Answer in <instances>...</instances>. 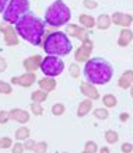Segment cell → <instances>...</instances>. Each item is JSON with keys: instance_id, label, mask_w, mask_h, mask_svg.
Instances as JSON below:
<instances>
[{"instance_id": "obj_1", "label": "cell", "mask_w": 133, "mask_h": 153, "mask_svg": "<svg viewBox=\"0 0 133 153\" xmlns=\"http://www.w3.org/2000/svg\"><path fill=\"white\" fill-rule=\"evenodd\" d=\"M14 30L18 37L30 42L34 47H39L45 35L46 24L41 19H38L37 16L28 13L17 20V23L14 24Z\"/></svg>"}, {"instance_id": "obj_2", "label": "cell", "mask_w": 133, "mask_h": 153, "mask_svg": "<svg viewBox=\"0 0 133 153\" xmlns=\"http://www.w3.org/2000/svg\"><path fill=\"white\" fill-rule=\"evenodd\" d=\"M84 79L87 83L92 86H102V84L109 83V80L114 76V68L108 60L104 58H91L86 62L84 69H83Z\"/></svg>"}, {"instance_id": "obj_3", "label": "cell", "mask_w": 133, "mask_h": 153, "mask_svg": "<svg viewBox=\"0 0 133 153\" xmlns=\"http://www.w3.org/2000/svg\"><path fill=\"white\" fill-rule=\"evenodd\" d=\"M73 49L72 41L63 31H55L51 33L44 41V51L48 56H66Z\"/></svg>"}, {"instance_id": "obj_4", "label": "cell", "mask_w": 133, "mask_h": 153, "mask_svg": "<svg viewBox=\"0 0 133 153\" xmlns=\"http://www.w3.org/2000/svg\"><path fill=\"white\" fill-rule=\"evenodd\" d=\"M72 19V11L63 0L53 1L45 11V23L51 27H62Z\"/></svg>"}, {"instance_id": "obj_5", "label": "cell", "mask_w": 133, "mask_h": 153, "mask_svg": "<svg viewBox=\"0 0 133 153\" xmlns=\"http://www.w3.org/2000/svg\"><path fill=\"white\" fill-rule=\"evenodd\" d=\"M30 1L28 0H9V4L3 13V20L7 24H16L20 17L30 13Z\"/></svg>"}, {"instance_id": "obj_6", "label": "cell", "mask_w": 133, "mask_h": 153, "mask_svg": "<svg viewBox=\"0 0 133 153\" xmlns=\"http://www.w3.org/2000/svg\"><path fill=\"white\" fill-rule=\"evenodd\" d=\"M39 69L45 74V77L55 79L56 76L62 74V72L64 69V62L58 56H46V58H42Z\"/></svg>"}, {"instance_id": "obj_7", "label": "cell", "mask_w": 133, "mask_h": 153, "mask_svg": "<svg viewBox=\"0 0 133 153\" xmlns=\"http://www.w3.org/2000/svg\"><path fill=\"white\" fill-rule=\"evenodd\" d=\"M92 49H94V42L91 39H87V41L83 42L81 45L76 49V52H74V60H76V63L87 62L90 59V56H91Z\"/></svg>"}, {"instance_id": "obj_8", "label": "cell", "mask_w": 133, "mask_h": 153, "mask_svg": "<svg viewBox=\"0 0 133 153\" xmlns=\"http://www.w3.org/2000/svg\"><path fill=\"white\" fill-rule=\"evenodd\" d=\"M0 31L4 34V42L7 47L18 45V35L16 33V30L13 28V25H10L7 23L0 24Z\"/></svg>"}, {"instance_id": "obj_9", "label": "cell", "mask_w": 133, "mask_h": 153, "mask_svg": "<svg viewBox=\"0 0 133 153\" xmlns=\"http://www.w3.org/2000/svg\"><path fill=\"white\" fill-rule=\"evenodd\" d=\"M66 35L67 37H74L77 38V39H81L83 42L87 41V39H90L88 38V31L86 30V28L80 27V25H77V24H67V27H66Z\"/></svg>"}, {"instance_id": "obj_10", "label": "cell", "mask_w": 133, "mask_h": 153, "mask_svg": "<svg viewBox=\"0 0 133 153\" xmlns=\"http://www.w3.org/2000/svg\"><path fill=\"white\" fill-rule=\"evenodd\" d=\"M35 80H37L35 73H30V72H27V73L21 74V76H16V77H13V79H11V83L17 84V86H21V87H30V86H32V84L35 83Z\"/></svg>"}, {"instance_id": "obj_11", "label": "cell", "mask_w": 133, "mask_h": 153, "mask_svg": "<svg viewBox=\"0 0 133 153\" xmlns=\"http://www.w3.org/2000/svg\"><path fill=\"white\" fill-rule=\"evenodd\" d=\"M111 21L116 25H120L123 28H128L130 24L133 23V17L128 13H120V11H116V13L112 14L111 17Z\"/></svg>"}, {"instance_id": "obj_12", "label": "cell", "mask_w": 133, "mask_h": 153, "mask_svg": "<svg viewBox=\"0 0 133 153\" xmlns=\"http://www.w3.org/2000/svg\"><path fill=\"white\" fill-rule=\"evenodd\" d=\"M41 62H42V58L39 55H34V56H30L27 59H24L23 62V66L24 69L30 72V73H35V70L41 68Z\"/></svg>"}, {"instance_id": "obj_13", "label": "cell", "mask_w": 133, "mask_h": 153, "mask_svg": "<svg viewBox=\"0 0 133 153\" xmlns=\"http://www.w3.org/2000/svg\"><path fill=\"white\" fill-rule=\"evenodd\" d=\"M80 91H81L88 100H98L100 98V93H98V90L95 88V86H92V84L87 83V82H81L80 83Z\"/></svg>"}, {"instance_id": "obj_14", "label": "cell", "mask_w": 133, "mask_h": 153, "mask_svg": "<svg viewBox=\"0 0 133 153\" xmlns=\"http://www.w3.org/2000/svg\"><path fill=\"white\" fill-rule=\"evenodd\" d=\"M10 112V118L17 121L18 124H25L30 121V112L23 110V108H13Z\"/></svg>"}, {"instance_id": "obj_15", "label": "cell", "mask_w": 133, "mask_h": 153, "mask_svg": "<svg viewBox=\"0 0 133 153\" xmlns=\"http://www.w3.org/2000/svg\"><path fill=\"white\" fill-rule=\"evenodd\" d=\"M133 39V31L129 28H123L119 33V38H118V45L122 48H126L132 42Z\"/></svg>"}, {"instance_id": "obj_16", "label": "cell", "mask_w": 133, "mask_h": 153, "mask_svg": "<svg viewBox=\"0 0 133 153\" xmlns=\"http://www.w3.org/2000/svg\"><path fill=\"white\" fill-rule=\"evenodd\" d=\"M133 84V70H126L122 73V76L118 80V86L120 88H130Z\"/></svg>"}, {"instance_id": "obj_17", "label": "cell", "mask_w": 133, "mask_h": 153, "mask_svg": "<svg viewBox=\"0 0 133 153\" xmlns=\"http://www.w3.org/2000/svg\"><path fill=\"white\" fill-rule=\"evenodd\" d=\"M38 84H39V90L46 91V93L56 88V80L52 77H42L41 80H38Z\"/></svg>"}, {"instance_id": "obj_18", "label": "cell", "mask_w": 133, "mask_h": 153, "mask_svg": "<svg viewBox=\"0 0 133 153\" xmlns=\"http://www.w3.org/2000/svg\"><path fill=\"white\" fill-rule=\"evenodd\" d=\"M91 108H92V100H88V98L83 100V101H80V104L77 107V115L86 117L88 112L91 111Z\"/></svg>"}, {"instance_id": "obj_19", "label": "cell", "mask_w": 133, "mask_h": 153, "mask_svg": "<svg viewBox=\"0 0 133 153\" xmlns=\"http://www.w3.org/2000/svg\"><path fill=\"white\" fill-rule=\"evenodd\" d=\"M78 21H80V27L86 28V30L95 27V19L92 16H88V14H81L78 17Z\"/></svg>"}, {"instance_id": "obj_20", "label": "cell", "mask_w": 133, "mask_h": 153, "mask_svg": "<svg viewBox=\"0 0 133 153\" xmlns=\"http://www.w3.org/2000/svg\"><path fill=\"white\" fill-rule=\"evenodd\" d=\"M111 17L108 14H101V16H98V19L95 20V27H98L100 30H108L111 27Z\"/></svg>"}, {"instance_id": "obj_21", "label": "cell", "mask_w": 133, "mask_h": 153, "mask_svg": "<svg viewBox=\"0 0 133 153\" xmlns=\"http://www.w3.org/2000/svg\"><path fill=\"white\" fill-rule=\"evenodd\" d=\"M14 138L18 140V142L30 139V129H28L27 126H20L18 129L16 131V134H14Z\"/></svg>"}, {"instance_id": "obj_22", "label": "cell", "mask_w": 133, "mask_h": 153, "mask_svg": "<svg viewBox=\"0 0 133 153\" xmlns=\"http://www.w3.org/2000/svg\"><path fill=\"white\" fill-rule=\"evenodd\" d=\"M48 98V93L46 91H42V90H37V91H32L31 93V100L32 102H44Z\"/></svg>"}, {"instance_id": "obj_23", "label": "cell", "mask_w": 133, "mask_h": 153, "mask_svg": "<svg viewBox=\"0 0 133 153\" xmlns=\"http://www.w3.org/2000/svg\"><path fill=\"white\" fill-rule=\"evenodd\" d=\"M104 136H105V140H106V142H108L109 145H114V143H116V142L119 140L118 132H116V131H114V129H108V131H105Z\"/></svg>"}, {"instance_id": "obj_24", "label": "cell", "mask_w": 133, "mask_h": 153, "mask_svg": "<svg viewBox=\"0 0 133 153\" xmlns=\"http://www.w3.org/2000/svg\"><path fill=\"white\" fill-rule=\"evenodd\" d=\"M102 102H104V105L106 108H114L118 104V100H116V97H115L114 94H105L102 97Z\"/></svg>"}, {"instance_id": "obj_25", "label": "cell", "mask_w": 133, "mask_h": 153, "mask_svg": "<svg viewBox=\"0 0 133 153\" xmlns=\"http://www.w3.org/2000/svg\"><path fill=\"white\" fill-rule=\"evenodd\" d=\"M64 110H66V108H64V105L62 104V102H56V104H53V105H52V108H51L52 114H53V115H56V117H58V115H63Z\"/></svg>"}, {"instance_id": "obj_26", "label": "cell", "mask_w": 133, "mask_h": 153, "mask_svg": "<svg viewBox=\"0 0 133 153\" xmlns=\"http://www.w3.org/2000/svg\"><path fill=\"white\" fill-rule=\"evenodd\" d=\"M94 117L98 118V120H106L109 117V112L106 108H95L94 110Z\"/></svg>"}, {"instance_id": "obj_27", "label": "cell", "mask_w": 133, "mask_h": 153, "mask_svg": "<svg viewBox=\"0 0 133 153\" xmlns=\"http://www.w3.org/2000/svg\"><path fill=\"white\" fill-rule=\"evenodd\" d=\"M97 150H98V146H97V143L94 140H87V142H86V145H84V152L97 153Z\"/></svg>"}, {"instance_id": "obj_28", "label": "cell", "mask_w": 133, "mask_h": 153, "mask_svg": "<svg viewBox=\"0 0 133 153\" xmlns=\"http://www.w3.org/2000/svg\"><path fill=\"white\" fill-rule=\"evenodd\" d=\"M13 91V87H11V84L7 83V82H3V80H0V94H10Z\"/></svg>"}, {"instance_id": "obj_29", "label": "cell", "mask_w": 133, "mask_h": 153, "mask_svg": "<svg viewBox=\"0 0 133 153\" xmlns=\"http://www.w3.org/2000/svg\"><path fill=\"white\" fill-rule=\"evenodd\" d=\"M30 108H31L32 114H35V115H42V112H44V107L39 102H31Z\"/></svg>"}, {"instance_id": "obj_30", "label": "cell", "mask_w": 133, "mask_h": 153, "mask_svg": "<svg viewBox=\"0 0 133 153\" xmlns=\"http://www.w3.org/2000/svg\"><path fill=\"white\" fill-rule=\"evenodd\" d=\"M69 73L72 77H74V79H77L78 76H80V66H78V63H72L69 68Z\"/></svg>"}, {"instance_id": "obj_31", "label": "cell", "mask_w": 133, "mask_h": 153, "mask_svg": "<svg viewBox=\"0 0 133 153\" xmlns=\"http://www.w3.org/2000/svg\"><path fill=\"white\" fill-rule=\"evenodd\" d=\"M46 149H48V143L46 142H37L35 148H34V152L35 153H46Z\"/></svg>"}, {"instance_id": "obj_32", "label": "cell", "mask_w": 133, "mask_h": 153, "mask_svg": "<svg viewBox=\"0 0 133 153\" xmlns=\"http://www.w3.org/2000/svg\"><path fill=\"white\" fill-rule=\"evenodd\" d=\"M11 145H13V142H11L10 138H7V136H1L0 138V149H9L11 148Z\"/></svg>"}, {"instance_id": "obj_33", "label": "cell", "mask_w": 133, "mask_h": 153, "mask_svg": "<svg viewBox=\"0 0 133 153\" xmlns=\"http://www.w3.org/2000/svg\"><path fill=\"white\" fill-rule=\"evenodd\" d=\"M9 120H10V112L1 110V111H0V124H7Z\"/></svg>"}, {"instance_id": "obj_34", "label": "cell", "mask_w": 133, "mask_h": 153, "mask_svg": "<svg viewBox=\"0 0 133 153\" xmlns=\"http://www.w3.org/2000/svg\"><path fill=\"white\" fill-rule=\"evenodd\" d=\"M11 153H24V145L21 142H16L11 148Z\"/></svg>"}, {"instance_id": "obj_35", "label": "cell", "mask_w": 133, "mask_h": 153, "mask_svg": "<svg viewBox=\"0 0 133 153\" xmlns=\"http://www.w3.org/2000/svg\"><path fill=\"white\" fill-rule=\"evenodd\" d=\"M23 145H24V149H25V150H34L37 142H35V140H32V139H27V140H24Z\"/></svg>"}, {"instance_id": "obj_36", "label": "cell", "mask_w": 133, "mask_h": 153, "mask_svg": "<svg viewBox=\"0 0 133 153\" xmlns=\"http://www.w3.org/2000/svg\"><path fill=\"white\" fill-rule=\"evenodd\" d=\"M120 150H122V153H132L133 145L130 143V142H125V143H122V146H120Z\"/></svg>"}, {"instance_id": "obj_37", "label": "cell", "mask_w": 133, "mask_h": 153, "mask_svg": "<svg viewBox=\"0 0 133 153\" xmlns=\"http://www.w3.org/2000/svg\"><path fill=\"white\" fill-rule=\"evenodd\" d=\"M83 4H84V7H86V9L92 10V9H97L98 3H97L95 0H84V1H83Z\"/></svg>"}, {"instance_id": "obj_38", "label": "cell", "mask_w": 133, "mask_h": 153, "mask_svg": "<svg viewBox=\"0 0 133 153\" xmlns=\"http://www.w3.org/2000/svg\"><path fill=\"white\" fill-rule=\"evenodd\" d=\"M6 69H7V60H6L3 56H0V73L4 72Z\"/></svg>"}, {"instance_id": "obj_39", "label": "cell", "mask_w": 133, "mask_h": 153, "mask_svg": "<svg viewBox=\"0 0 133 153\" xmlns=\"http://www.w3.org/2000/svg\"><path fill=\"white\" fill-rule=\"evenodd\" d=\"M7 4H9V0H0V14L4 13Z\"/></svg>"}, {"instance_id": "obj_40", "label": "cell", "mask_w": 133, "mask_h": 153, "mask_svg": "<svg viewBox=\"0 0 133 153\" xmlns=\"http://www.w3.org/2000/svg\"><path fill=\"white\" fill-rule=\"evenodd\" d=\"M119 120L122 121V122H126V121L129 120V114H128V112H120Z\"/></svg>"}, {"instance_id": "obj_41", "label": "cell", "mask_w": 133, "mask_h": 153, "mask_svg": "<svg viewBox=\"0 0 133 153\" xmlns=\"http://www.w3.org/2000/svg\"><path fill=\"white\" fill-rule=\"evenodd\" d=\"M100 153H111L109 148H106V146H102L101 149H100Z\"/></svg>"}, {"instance_id": "obj_42", "label": "cell", "mask_w": 133, "mask_h": 153, "mask_svg": "<svg viewBox=\"0 0 133 153\" xmlns=\"http://www.w3.org/2000/svg\"><path fill=\"white\" fill-rule=\"evenodd\" d=\"M130 96H132V98H133V84L130 86Z\"/></svg>"}, {"instance_id": "obj_43", "label": "cell", "mask_w": 133, "mask_h": 153, "mask_svg": "<svg viewBox=\"0 0 133 153\" xmlns=\"http://www.w3.org/2000/svg\"><path fill=\"white\" fill-rule=\"evenodd\" d=\"M81 153H87V152H84V150H83V152H81Z\"/></svg>"}, {"instance_id": "obj_44", "label": "cell", "mask_w": 133, "mask_h": 153, "mask_svg": "<svg viewBox=\"0 0 133 153\" xmlns=\"http://www.w3.org/2000/svg\"><path fill=\"white\" fill-rule=\"evenodd\" d=\"M62 153H69V152H62Z\"/></svg>"}]
</instances>
